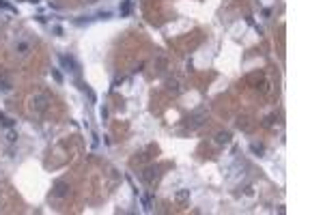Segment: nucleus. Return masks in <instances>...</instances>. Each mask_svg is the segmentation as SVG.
<instances>
[{"instance_id": "f257e3e1", "label": "nucleus", "mask_w": 323, "mask_h": 215, "mask_svg": "<svg viewBox=\"0 0 323 215\" xmlns=\"http://www.w3.org/2000/svg\"><path fill=\"white\" fill-rule=\"evenodd\" d=\"M48 95L45 93H37V95H33L30 97V110L35 112V114H43L45 110H48Z\"/></svg>"}, {"instance_id": "f03ea898", "label": "nucleus", "mask_w": 323, "mask_h": 215, "mask_svg": "<svg viewBox=\"0 0 323 215\" xmlns=\"http://www.w3.org/2000/svg\"><path fill=\"white\" fill-rule=\"evenodd\" d=\"M67 189H69V185L65 181H58L56 185H54V198H63V196L67 194Z\"/></svg>"}, {"instance_id": "7ed1b4c3", "label": "nucleus", "mask_w": 323, "mask_h": 215, "mask_svg": "<svg viewBox=\"0 0 323 215\" xmlns=\"http://www.w3.org/2000/svg\"><path fill=\"white\" fill-rule=\"evenodd\" d=\"M13 88V82H11V78H7L4 73L0 76V93H9Z\"/></svg>"}, {"instance_id": "20e7f679", "label": "nucleus", "mask_w": 323, "mask_h": 215, "mask_svg": "<svg viewBox=\"0 0 323 215\" xmlns=\"http://www.w3.org/2000/svg\"><path fill=\"white\" fill-rule=\"evenodd\" d=\"M60 62L65 65V67H69V71H78V62L71 56H60Z\"/></svg>"}, {"instance_id": "39448f33", "label": "nucleus", "mask_w": 323, "mask_h": 215, "mask_svg": "<svg viewBox=\"0 0 323 215\" xmlns=\"http://www.w3.org/2000/svg\"><path fill=\"white\" fill-rule=\"evenodd\" d=\"M15 50H18L22 56H26V54L30 52V43H28V41H18V43H15Z\"/></svg>"}, {"instance_id": "423d86ee", "label": "nucleus", "mask_w": 323, "mask_h": 215, "mask_svg": "<svg viewBox=\"0 0 323 215\" xmlns=\"http://www.w3.org/2000/svg\"><path fill=\"white\" fill-rule=\"evenodd\" d=\"M228 140H230V136H228V134H220V136H218V142H220V144H222V142L226 144Z\"/></svg>"}, {"instance_id": "0eeeda50", "label": "nucleus", "mask_w": 323, "mask_h": 215, "mask_svg": "<svg viewBox=\"0 0 323 215\" xmlns=\"http://www.w3.org/2000/svg\"><path fill=\"white\" fill-rule=\"evenodd\" d=\"M52 76H54V80H56L58 84H60V82H63V76H60V73H58L56 69H52Z\"/></svg>"}, {"instance_id": "6e6552de", "label": "nucleus", "mask_w": 323, "mask_h": 215, "mask_svg": "<svg viewBox=\"0 0 323 215\" xmlns=\"http://www.w3.org/2000/svg\"><path fill=\"white\" fill-rule=\"evenodd\" d=\"M7 138H9V142H15V138H18V136H15V131H9Z\"/></svg>"}, {"instance_id": "1a4fd4ad", "label": "nucleus", "mask_w": 323, "mask_h": 215, "mask_svg": "<svg viewBox=\"0 0 323 215\" xmlns=\"http://www.w3.org/2000/svg\"><path fill=\"white\" fill-rule=\"evenodd\" d=\"M97 17H101V20H106V17H110V11H103V13H99Z\"/></svg>"}, {"instance_id": "9d476101", "label": "nucleus", "mask_w": 323, "mask_h": 215, "mask_svg": "<svg viewBox=\"0 0 323 215\" xmlns=\"http://www.w3.org/2000/svg\"><path fill=\"white\" fill-rule=\"evenodd\" d=\"M28 2H33V4H37V2H39V0H28Z\"/></svg>"}]
</instances>
